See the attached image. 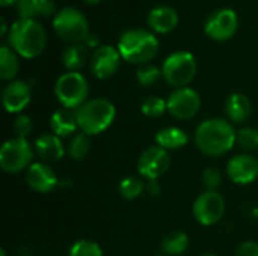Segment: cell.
<instances>
[{
    "label": "cell",
    "mask_w": 258,
    "mask_h": 256,
    "mask_svg": "<svg viewBox=\"0 0 258 256\" xmlns=\"http://www.w3.org/2000/svg\"><path fill=\"white\" fill-rule=\"evenodd\" d=\"M50 128H51V133L59 136L60 139L70 137L71 134L74 136L79 128L76 110L65 109V107L54 110L50 118Z\"/></svg>",
    "instance_id": "19"
},
{
    "label": "cell",
    "mask_w": 258,
    "mask_h": 256,
    "mask_svg": "<svg viewBox=\"0 0 258 256\" xmlns=\"http://www.w3.org/2000/svg\"><path fill=\"white\" fill-rule=\"evenodd\" d=\"M239 27V18L236 11L222 8L212 12L206 21L204 32L215 41H227L234 36Z\"/></svg>",
    "instance_id": "12"
},
{
    "label": "cell",
    "mask_w": 258,
    "mask_h": 256,
    "mask_svg": "<svg viewBox=\"0 0 258 256\" xmlns=\"http://www.w3.org/2000/svg\"><path fill=\"white\" fill-rule=\"evenodd\" d=\"M121 59L118 48L112 45H100L94 50L89 60L91 72L100 80H107L118 72Z\"/></svg>",
    "instance_id": "13"
},
{
    "label": "cell",
    "mask_w": 258,
    "mask_h": 256,
    "mask_svg": "<svg viewBox=\"0 0 258 256\" xmlns=\"http://www.w3.org/2000/svg\"><path fill=\"white\" fill-rule=\"evenodd\" d=\"M14 3H18V0H0V5H2L3 8L11 6V5H14Z\"/></svg>",
    "instance_id": "38"
},
{
    "label": "cell",
    "mask_w": 258,
    "mask_h": 256,
    "mask_svg": "<svg viewBox=\"0 0 258 256\" xmlns=\"http://www.w3.org/2000/svg\"><path fill=\"white\" fill-rule=\"evenodd\" d=\"M156 143L166 151H174L184 148L189 143V136L178 127H166L156 134Z\"/></svg>",
    "instance_id": "22"
},
{
    "label": "cell",
    "mask_w": 258,
    "mask_h": 256,
    "mask_svg": "<svg viewBox=\"0 0 258 256\" xmlns=\"http://www.w3.org/2000/svg\"><path fill=\"white\" fill-rule=\"evenodd\" d=\"M234 256H258V243L257 241H245L242 243Z\"/></svg>",
    "instance_id": "34"
},
{
    "label": "cell",
    "mask_w": 258,
    "mask_h": 256,
    "mask_svg": "<svg viewBox=\"0 0 258 256\" xmlns=\"http://www.w3.org/2000/svg\"><path fill=\"white\" fill-rule=\"evenodd\" d=\"M56 11V3L53 0H18L17 14L20 18L35 20L36 17H47Z\"/></svg>",
    "instance_id": "21"
},
{
    "label": "cell",
    "mask_w": 258,
    "mask_h": 256,
    "mask_svg": "<svg viewBox=\"0 0 258 256\" xmlns=\"http://www.w3.org/2000/svg\"><path fill=\"white\" fill-rule=\"evenodd\" d=\"M236 130L228 119L210 118L203 121L195 130L197 148L210 157H219L233 149L236 145Z\"/></svg>",
    "instance_id": "1"
},
{
    "label": "cell",
    "mask_w": 258,
    "mask_h": 256,
    "mask_svg": "<svg viewBox=\"0 0 258 256\" xmlns=\"http://www.w3.org/2000/svg\"><path fill=\"white\" fill-rule=\"evenodd\" d=\"M203 184L209 189V190H216L221 184H222V175L216 167H207L204 169L203 175H201Z\"/></svg>",
    "instance_id": "33"
},
{
    "label": "cell",
    "mask_w": 258,
    "mask_h": 256,
    "mask_svg": "<svg viewBox=\"0 0 258 256\" xmlns=\"http://www.w3.org/2000/svg\"><path fill=\"white\" fill-rule=\"evenodd\" d=\"M162 256H166V255H162Z\"/></svg>",
    "instance_id": "42"
},
{
    "label": "cell",
    "mask_w": 258,
    "mask_h": 256,
    "mask_svg": "<svg viewBox=\"0 0 258 256\" xmlns=\"http://www.w3.org/2000/svg\"><path fill=\"white\" fill-rule=\"evenodd\" d=\"M47 42V35L44 27L36 20H17L8 33V44L11 48L24 59L38 57Z\"/></svg>",
    "instance_id": "2"
},
{
    "label": "cell",
    "mask_w": 258,
    "mask_h": 256,
    "mask_svg": "<svg viewBox=\"0 0 258 256\" xmlns=\"http://www.w3.org/2000/svg\"><path fill=\"white\" fill-rule=\"evenodd\" d=\"M79 130L88 136H97L106 131L115 121L116 109L104 98L88 100L82 107L76 110Z\"/></svg>",
    "instance_id": "4"
},
{
    "label": "cell",
    "mask_w": 258,
    "mask_h": 256,
    "mask_svg": "<svg viewBox=\"0 0 258 256\" xmlns=\"http://www.w3.org/2000/svg\"><path fill=\"white\" fill-rule=\"evenodd\" d=\"M200 256H216V255H213V253H203V255H200Z\"/></svg>",
    "instance_id": "41"
},
{
    "label": "cell",
    "mask_w": 258,
    "mask_h": 256,
    "mask_svg": "<svg viewBox=\"0 0 258 256\" xmlns=\"http://www.w3.org/2000/svg\"><path fill=\"white\" fill-rule=\"evenodd\" d=\"M91 146H92V142H91V136H88L86 133L80 131V133H76L70 143H68V155L76 160V161H80V160H85L86 155L89 154L91 151Z\"/></svg>",
    "instance_id": "26"
},
{
    "label": "cell",
    "mask_w": 258,
    "mask_h": 256,
    "mask_svg": "<svg viewBox=\"0 0 258 256\" xmlns=\"http://www.w3.org/2000/svg\"><path fill=\"white\" fill-rule=\"evenodd\" d=\"M14 131L17 134V137L26 139L27 136L32 134L33 131V122L27 115H18L14 121Z\"/></svg>",
    "instance_id": "32"
},
{
    "label": "cell",
    "mask_w": 258,
    "mask_h": 256,
    "mask_svg": "<svg viewBox=\"0 0 258 256\" xmlns=\"http://www.w3.org/2000/svg\"><path fill=\"white\" fill-rule=\"evenodd\" d=\"M35 148L27 142V139L12 137L6 140L0 149V167L6 174H20L27 170L32 164Z\"/></svg>",
    "instance_id": "8"
},
{
    "label": "cell",
    "mask_w": 258,
    "mask_h": 256,
    "mask_svg": "<svg viewBox=\"0 0 258 256\" xmlns=\"http://www.w3.org/2000/svg\"><path fill=\"white\" fill-rule=\"evenodd\" d=\"M0 256H8L6 255V250H5V249H0Z\"/></svg>",
    "instance_id": "40"
},
{
    "label": "cell",
    "mask_w": 258,
    "mask_h": 256,
    "mask_svg": "<svg viewBox=\"0 0 258 256\" xmlns=\"http://www.w3.org/2000/svg\"><path fill=\"white\" fill-rule=\"evenodd\" d=\"M56 35L67 42H82L89 36V24L82 11L73 6L60 9L53 20Z\"/></svg>",
    "instance_id": "7"
},
{
    "label": "cell",
    "mask_w": 258,
    "mask_h": 256,
    "mask_svg": "<svg viewBox=\"0 0 258 256\" xmlns=\"http://www.w3.org/2000/svg\"><path fill=\"white\" fill-rule=\"evenodd\" d=\"M171 166V157L160 146H150L138 158V172L148 181H157Z\"/></svg>",
    "instance_id": "11"
},
{
    "label": "cell",
    "mask_w": 258,
    "mask_h": 256,
    "mask_svg": "<svg viewBox=\"0 0 258 256\" xmlns=\"http://www.w3.org/2000/svg\"><path fill=\"white\" fill-rule=\"evenodd\" d=\"M168 112V103L162 97H148L141 104V113L147 118H160Z\"/></svg>",
    "instance_id": "28"
},
{
    "label": "cell",
    "mask_w": 258,
    "mask_h": 256,
    "mask_svg": "<svg viewBox=\"0 0 258 256\" xmlns=\"http://www.w3.org/2000/svg\"><path fill=\"white\" fill-rule=\"evenodd\" d=\"M83 2H86V3H89V5H95V3H98L100 0H83Z\"/></svg>",
    "instance_id": "39"
},
{
    "label": "cell",
    "mask_w": 258,
    "mask_h": 256,
    "mask_svg": "<svg viewBox=\"0 0 258 256\" xmlns=\"http://www.w3.org/2000/svg\"><path fill=\"white\" fill-rule=\"evenodd\" d=\"M118 190H119V195L124 199L133 201V199H138L147 190V186H145L142 178L130 175V177H125V178L121 180Z\"/></svg>",
    "instance_id": "27"
},
{
    "label": "cell",
    "mask_w": 258,
    "mask_h": 256,
    "mask_svg": "<svg viewBox=\"0 0 258 256\" xmlns=\"http://www.w3.org/2000/svg\"><path fill=\"white\" fill-rule=\"evenodd\" d=\"M197 59L190 51H174L162 65V77L169 86L187 88L197 75Z\"/></svg>",
    "instance_id": "6"
},
{
    "label": "cell",
    "mask_w": 258,
    "mask_h": 256,
    "mask_svg": "<svg viewBox=\"0 0 258 256\" xmlns=\"http://www.w3.org/2000/svg\"><path fill=\"white\" fill-rule=\"evenodd\" d=\"M54 95L62 107L77 110L88 101L89 84L83 74L67 71L54 83Z\"/></svg>",
    "instance_id": "5"
},
{
    "label": "cell",
    "mask_w": 258,
    "mask_h": 256,
    "mask_svg": "<svg viewBox=\"0 0 258 256\" xmlns=\"http://www.w3.org/2000/svg\"><path fill=\"white\" fill-rule=\"evenodd\" d=\"M192 213L200 225L213 226L222 219L225 213V201L219 192L206 190L195 199Z\"/></svg>",
    "instance_id": "9"
},
{
    "label": "cell",
    "mask_w": 258,
    "mask_h": 256,
    "mask_svg": "<svg viewBox=\"0 0 258 256\" xmlns=\"http://www.w3.org/2000/svg\"><path fill=\"white\" fill-rule=\"evenodd\" d=\"M252 113L251 100L243 94H233L225 101L227 119L233 124H243L249 119Z\"/></svg>",
    "instance_id": "20"
},
{
    "label": "cell",
    "mask_w": 258,
    "mask_h": 256,
    "mask_svg": "<svg viewBox=\"0 0 258 256\" xmlns=\"http://www.w3.org/2000/svg\"><path fill=\"white\" fill-rule=\"evenodd\" d=\"M148 26L154 33H169L178 24V14L171 6H156L148 14Z\"/></svg>",
    "instance_id": "18"
},
{
    "label": "cell",
    "mask_w": 258,
    "mask_h": 256,
    "mask_svg": "<svg viewBox=\"0 0 258 256\" xmlns=\"http://www.w3.org/2000/svg\"><path fill=\"white\" fill-rule=\"evenodd\" d=\"M0 26H2V29H0V36H5L6 33H9V32H8V24H6V20H5V18H0Z\"/></svg>",
    "instance_id": "37"
},
{
    "label": "cell",
    "mask_w": 258,
    "mask_h": 256,
    "mask_svg": "<svg viewBox=\"0 0 258 256\" xmlns=\"http://www.w3.org/2000/svg\"><path fill=\"white\" fill-rule=\"evenodd\" d=\"M160 75H162V68H157L156 65H151V63L141 65L136 71L138 81L144 88H150V86L156 84L159 81Z\"/></svg>",
    "instance_id": "30"
},
{
    "label": "cell",
    "mask_w": 258,
    "mask_h": 256,
    "mask_svg": "<svg viewBox=\"0 0 258 256\" xmlns=\"http://www.w3.org/2000/svg\"><path fill=\"white\" fill-rule=\"evenodd\" d=\"M85 42H86V45H88V47H95V45L98 44V38H97L95 35H91V33H89V36L86 38V41H85Z\"/></svg>",
    "instance_id": "36"
},
{
    "label": "cell",
    "mask_w": 258,
    "mask_h": 256,
    "mask_svg": "<svg viewBox=\"0 0 258 256\" xmlns=\"http://www.w3.org/2000/svg\"><path fill=\"white\" fill-rule=\"evenodd\" d=\"M18 68H20V63H18L17 53L8 45H2L0 47V78L5 81H12L18 72Z\"/></svg>",
    "instance_id": "25"
},
{
    "label": "cell",
    "mask_w": 258,
    "mask_h": 256,
    "mask_svg": "<svg viewBox=\"0 0 258 256\" xmlns=\"http://www.w3.org/2000/svg\"><path fill=\"white\" fill-rule=\"evenodd\" d=\"M36 155L44 163H54L63 158L65 155V146L59 136L53 133H42L36 137L33 143Z\"/></svg>",
    "instance_id": "17"
},
{
    "label": "cell",
    "mask_w": 258,
    "mask_h": 256,
    "mask_svg": "<svg viewBox=\"0 0 258 256\" xmlns=\"http://www.w3.org/2000/svg\"><path fill=\"white\" fill-rule=\"evenodd\" d=\"M236 145L243 151L258 149V130L243 127L236 133Z\"/></svg>",
    "instance_id": "29"
},
{
    "label": "cell",
    "mask_w": 258,
    "mask_h": 256,
    "mask_svg": "<svg viewBox=\"0 0 258 256\" xmlns=\"http://www.w3.org/2000/svg\"><path fill=\"white\" fill-rule=\"evenodd\" d=\"M189 235L183 231H174L171 234H168L162 243H160V249L166 256H178L183 255L187 247H189Z\"/></svg>",
    "instance_id": "24"
},
{
    "label": "cell",
    "mask_w": 258,
    "mask_h": 256,
    "mask_svg": "<svg viewBox=\"0 0 258 256\" xmlns=\"http://www.w3.org/2000/svg\"><path fill=\"white\" fill-rule=\"evenodd\" d=\"M70 256H103V249L91 240H79L70 247Z\"/></svg>",
    "instance_id": "31"
},
{
    "label": "cell",
    "mask_w": 258,
    "mask_h": 256,
    "mask_svg": "<svg viewBox=\"0 0 258 256\" xmlns=\"http://www.w3.org/2000/svg\"><path fill=\"white\" fill-rule=\"evenodd\" d=\"M88 62V45L76 42L68 45L62 53V63L68 71H80Z\"/></svg>",
    "instance_id": "23"
},
{
    "label": "cell",
    "mask_w": 258,
    "mask_h": 256,
    "mask_svg": "<svg viewBox=\"0 0 258 256\" xmlns=\"http://www.w3.org/2000/svg\"><path fill=\"white\" fill-rule=\"evenodd\" d=\"M116 48L125 62L141 66L156 57L159 51V41L153 32L130 29L119 36Z\"/></svg>",
    "instance_id": "3"
},
{
    "label": "cell",
    "mask_w": 258,
    "mask_h": 256,
    "mask_svg": "<svg viewBox=\"0 0 258 256\" xmlns=\"http://www.w3.org/2000/svg\"><path fill=\"white\" fill-rule=\"evenodd\" d=\"M32 100L30 88L23 80L9 81L2 92V103L8 113H20L29 106Z\"/></svg>",
    "instance_id": "15"
},
{
    "label": "cell",
    "mask_w": 258,
    "mask_h": 256,
    "mask_svg": "<svg viewBox=\"0 0 258 256\" xmlns=\"http://www.w3.org/2000/svg\"><path fill=\"white\" fill-rule=\"evenodd\" d=\"M228 178L239 186H248L258 178V160L249 154H239L227 163Z\"/></svg>",
    "instance_id": "14"
},
{
    "label": "cell",
    "mask_w": 258,
    "mask_h": 256,
    "mask_svg": "<svg viewBox=\"0 0 258 256\" xmlns=\"http://www.w3.org/2000/svg\"><path fill=\"white\" fill-rule=\"evenodd\" d=\"M166 103L169 115L180 121H189L195 118L201 109V97L192 88L174 89L169 94Z\"/></svg>",
    "instance_id": "10"
},
{
    "label": "cell",
    "mask_w": 258,
    "mask_h": 256,
    "mask_svg": "<svg viewBox=\"0 0 258 256\" xmlns=\"http://www.w3.org/2000/svg\"><path fill=\"white\" fill-rule=\"evenodd\" d=\"M147 192L150 196H157L160 193V186L157 184V181H148L147 184Z\"/></svg>",
    "instance_id": "35"
},
{
    "label": "cell",
    "mask_w": 258,
    "mask_h": 256,
    "mask_svg": "<svg viewBox=\"0 0 258 256\" xmlns=\"http://www.w3.org/2000/svg\"><path fill=\"white\" fill-rule=\"evenodd\" d=\"M26 183L27 186L38 193H48L54 190L59 180L54 170L48 166V163L36 161L29 166L26 170Z\"/></svg>",
    "instance_id": "16"
}]
</instances>
